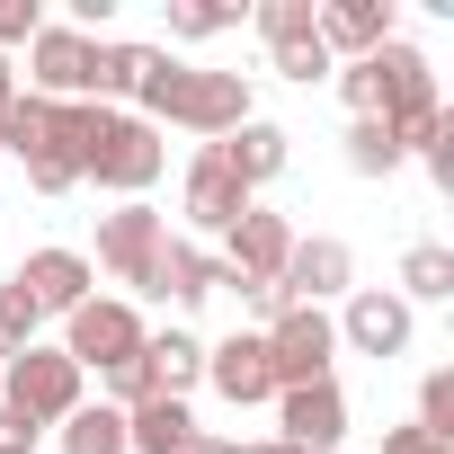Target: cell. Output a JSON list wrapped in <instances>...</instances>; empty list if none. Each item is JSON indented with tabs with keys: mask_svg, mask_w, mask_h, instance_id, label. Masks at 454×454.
Returning <instances> with one entry per match:
<instances>
[{
	"mask_svg": "<svg viewBox=\"0 0 454 454\" xmlns=\"http://www.w3.org/2000/svg\"><path fill=\"white\" fill-rule=\"evenodd\" d=\"M134 116H143V125H187V134L223 143L232 125H250L259 107H250V81H241V72H196V63H178L169 45H143Z\"/></svg>",
	"mask_w": 454,
	"mask_h": 454,
	"instance_id": "obj_1",
	"label": "cell"
},
{
	"mask_svg": "<svg viewBox=\"0 0 454 454\" xmlns=\"http://www.w3.org/2000/svg\"><path fill=\"white\" fill-rule=\"evenodd\" d=\"M63 143H72L81 178L107 187V196H125V205H143V187L169 169L160 125H143V116H125V107H98V98H72V107H63Z\"/></svg>",
	"mask_w": 454,
	"mask_h": 454,
	"instance_id": "obj_2",
	"label": "cell"
},
{
	"mask_svg": "<svg viewBox=\"0 0 454 454\" xmlns=\"http://www.w3.org/2000/svg\"><path fill=\"white\" fill-rule=\"evenodd\" d=\"M365 63H374V90H383L374 125H383V134L401 143V160H410V152H427V143L445 134V98H436V63H427L419 45H401V36H392V45H374Z\"/></svg>",
	"mask_w": 454,
	"mask_h": 454,
	"instance_id": "obj_3",
	"label": "cell"
},
{
	"mask_svg": "<svg viewBox=\"0 0 454 454\" xmlns=\"http://www.w3.org/2000/svg\"><path fill=\"white\" fill-rule=\"evenodd\" d=\"M0 152L10 160H27V187L36 196H72L81 187V160H72V143H63V107L54 98H10V116H0Z\"/></svg>",
	"mask_w": 454,
	"mask_h": 454,
	"instance_id": "obj_4",
	"label": "cell"
},
{
	"mask_svg": "<svg viewBox=\"0 0 454 454\" xmlns=\"http://www.w3.org/2000/svg\"><path fill=\"white\" fill-rule=\"evenodd\" d=\"M0 401H10L19 419H36V427H63V419L81 410V365L36 339V348H19V356H0Z\"/></svg>",
	"mask_w": 454,
	"mask_h": 454,
	"instance_id": "obj_5",
	"label": "cell"
},
{
	"mask_svg": "<svg viewBox=\"0 0 454 454\" xmlns=\"http://www.w3.org/2000/svg\"><path fill=\"white\" fill-rule=\"evenodd\" d=\"M143 312L134 303H116V294H90L72 321H63V356L81 365V374H116V365H134L143 356Z\"/></svg>",
	"mask_w": 454,
	"mask_h": 454,
	"instance_id": "obj_6",
	"label": "cell"
},
{
	"mask_svg": "<svg viewBox=\"0 0 454 454\" xmlns=\"http://www.w3.org/2000/svg\"><path fill=\"white\" fill-rule=\"evenodd\" d=\"M268 374H277V392H294V383H330V356H339V330H330V312H303V303H286L268 330Z\"/></svg>",
	"mask_w": 454,
	"mask_h": 454,
	"instance_id": "obj_7",
	"label": "cell"
},
{
	"mask_svg": "<svg viewBox=\"0 0 454 454\" xmlns=\"http://www.w3.org/2000/svg\"><path fill=\"white\" fill-rule=\"evenodd\" d=\"M160 250H169V214H152V205H116V214H98V268H107L116 286H143V294H152Z\"/></svg>",
	"mask_w": 454,
	"mask_h": 454,
	"instance_id": "obj_8",
	"label": "cell"
},
{
	"mask_svg": "<svg viewBox=\"0 0 454 454\" xmlns=\"http://www.w3.org/2000/svg\"><path fill=\"white\" fill-rule=\"evenodd\" d=\"M339 330V348H356V356H374V365H392V356H410V303L392 294V286H356L348 294V312L330 321Z\"/></svg>",
	"mask_w": 454,
	"mask_h": 454,
	"instance_id": "obj_9",
	"label": "cell"
},
{
	"mask_svg": "<svg viewBox=\"0 0 454 454\" xmlns=\"http://www.w3.org/2000/svg\"><path fill=\"white\" fill-rule=\"evenodd\" d=\"M90 54H98V36H81V27H36V45H27V98H54V107L98 98V90H90Z\"/></svg>",
	"mask_w": 454,
	"mask_h": 454,
	"instance_id": "obj_10",
	"label": "cell"
},
{
	"mask_svg": "<svg viewBox=\"0 0 454 454\" xmlns=\"http://www.w3.org/2000/svg\"><path fill=\"white\" fill-rule=\"evenodd\" d=\"M277 294H286V303H303V312H321L330 294H356V250H348V241H330V232H312V241L294 232Z\"/></svg>",
	"mask_w": 454,
	"mask_h": 454,
	"instance_id": "obj_11",
	"label": "cell"
},
{
	"mask_svg": "<svg viewBox=\"0 0 454 454\" xmlns=\"http://www.w3.org/2000/svg\"><path fill=\"white\" fill-rule=\"evenodd\" d=\"M19 286H27V303H36L45 321H72V312L90 303L98 268H90L81 250H27V259H19Z\"/></svg>",
	"mask_w": 454,
	"mask_h": 454,
	"instance_id": "obj_12",
	"label": "cell"
},
{
	"mask_svg": "<svg viewBox=\"0 0 454 454\" xmlns=\"http://www.w3.org/2000/svg\"><path fill=\"white\" fill-rule=\"evenodd\" d=\"M277 427H286L294 454H330L348 436V392L339 383H294V392H277Z\"/></svg>",
	"mask_w": 454,
	"mask_h": 454,
	"instance_id": "obj_13",
	"label": "cell"
},
{
	"mask_svg": "<svg viewBox=\"0 0 454 454\" xmlns=\"http://www.w3.org/2000/svg\"><path fill=\"white\" fill-rule=\"evenodd\" d=\"M205 383L232 401V410H259V401H277V374H268V339L259 330H232L223 348H205Z\"/></svg>",
	"mask_w": 454,
	"mask_h": 454,
	"instance_id": "obj_14",
	"label": "cell"
},
{
	"mask_svg": "<svg viewBox=\"0 0 454 454\" xmlns=\"http://www.w3.org/2000/svg\"><path fill=\"white\" fill-rule=\"evenodd\" d=\"M312 36L330 63H365L374 45H392V0H321Z\"/></svg>",
	"mask_w": 454,
	"mask_h": 454,
	"instance_id": "obj_15",
	"label": "cell"
},
{
	"mask_svg": "<svg viewBox=\"0 0 454 454\" xmlns=\"http://www.w3.org/2000/svg\"><path fill=\"white\" fill-rule=\"evenodd\" d=\"M250 205H259V196H250V187H241L232 169L214 160V143H205V152L187 160V223H196V232H232V223H241Z\"/></svg>",
	"mask_w": 454,
	"mask_h": 454,
	"instance_id": "obj_16",
	"label": "cell"
},
{
	"mask_svg": "<svg viewBox=\"0 0 454 454\" xmlns=\"http://www.w3.org/2000/svg\"><path fill=\"white\" fill-rule=\"evenodd\" d=\"M286 143H294L286 125H268V116H250V125H232V134H223V143H214V160H223V169H232V178H241V187L259 196V187H268V178H277V169L294 160Z\"/></svg>",
	"mask_w": 454,
	"mask_h": 454,
	"instance_id": "obj_17",
	"label": "cell"
},
{
	"mask_svg": "<svg viewBox=\"0 0 454 454\" xmlns=\"http://www.w3.org/2000/svg\"><path fill=\"white\" fill-rule=\"evenodd\" d=\"M205 427H196V410L187 401H143V410H125V454H187Z\"/></svg>",
	"mask_w": 454,
	"mask_h": 454,
	"instance_id": "obj_18",
	"label": "cell"
},
{
	"mask_svg": "<svg viewBox=\"0 0 454 454\" xmlns=\"http://www.w3.org/2000/svg\"><path fill=\"white\" fill-rule=\"evenodd\" d=\"M143 365H152V383L169 401H187V383H205V339L196 330H160V339H143Z\"/></svg>",
	"mask_w": 454,
	"mask_h": 454,
	"instance_id": "obj_19",
	"label": "cell"
},
{
	"mask_svg": "<svg viewBox=\"0 0 454 454\" xmlns=\"http://www.w3.org/2000/svg\"><path fill=\"white\" fill-rule=\"evenodd\" d=\"M152 294H160V303H205V294H214V250L169 241V250H160V268H152Z\"/></svg>",
	"mask_w": 454,
	"mask_h": 454,
	"instance_id": "obj_20",
	"label": "cell"
},
{
	"mask_svg": "<svg viewBox=\"0 0 454 454\" xmlns=\"http://www.w3.org/2000/svg\"><path fill=\"white\" fill-rule=\"evenodd\" d=\"M401 303H454V250L445 241H410L401 250Z\"/></svg>",
	"mask_w": 454,
	"mask_h": 454,
	"instance_id": "obj_21",
	"label": "cell"
},
{
	"mask_svg": "<svg viewBox=\"0 0 454 454\" xmlns=\"http://www.w3.org/2000/svg\"><path fill=\"white\" fill-rule=\"evenodd\" d=\"M63 454H125V410L81 401V410L63 419Z\"/></svg>",
	"mask_w": 454,
	"mask_h": 454,
	"instance_id": "obj_22",
	"label": "cell"
},
{
	"mask_svg": "<svg viewBox=\"0 0 454 454\" xmlns=\"http://www.w3.org/2000/svg\"><path fill=\"white\" fill-rule=\"evenodd\" d=\"M223 27H241L232 0H169V45H205V36H223Z\"/></svg>",
	"mask_w": 454,
	"mask_h": 454,
	"instance_id": "obj_23",
	"label": "cell"
},
{
	"mask_svg": "<svg viewBox=\"0 0 454 454\" xmlns=\"http://www.w3.org/2000/svg\"><path fill=\"white\" fill-rule=\"evenodd\" d=\"M312 19H321V0H259V10H250V27L268 36V54H277V45H303Z\"/></svg>",
	"mask_w": 454,
	"mask_h": 454,
	"instance_id": "obj_24",
	"label": "cell"
},
{
	"mask_svg": "<svg viewBox=\"0 0 454 454\" xmlns=\"http://www.w3.org/2000/svg\"><path fill=\"white\" fill-rule=\"evenodd\" d=\"M348 169H356V178H392V169H401V143H392L374 116H356V125H348Z\"/></svg>",
	"mask_w": 454,
	"mask_h": 454,
	"instance_id": "obj_25",
	"label": "cell"
},
{
	"mask_svg": "<svg viewBox=\"0 0 454 454\" xmlns=\"http://www.w3.org/2000/svg\"><path fill=\"white\" fill-rule=\"evenodd\" d=\"M36 330H45V312H36V303H27V286L10 277V286H0V356L36 348Z\"/></svg>",
	"mask_w": 454,
	"mask_h": 454,
	"instance_id": "obj_26",
	"label": "cell"
},
{
	"mask_svg": "<svg viewBox=\"0 0 454 454\" xmlns=\"http://www.w3.org/2000/svg\"><path fill=\"white\" fill-rule=\"evenodd\" d=\"M410 427H427L436 445H454V365H436L427 383H419V419Z\"/></svg>",
	"mask_w": 454,
	"mask_h": 454,
	"instance_id": "obj_27",
	"label": "cell"
},
{
	"mask_svg": "<svg viewBox=\"0 0 454 454\" xmlns=\"http://www.w3.org/2000/svg\"><path fill=\"white\" fill-rule=\"evenodd\" d=\"M268 63H277V72H286V81H294V90H312V81H330V72H339V63H330V54H321V36H303V45H277V54H268Z\"/></svg>",
	"mask_w": 454,
	"mask_h": 454,
	"instance_id": "obj_28",
	"label": "cell"
},
{
	"mask_svg": "<svg viewBox=\"0 0 454 454\" xmlns=\"http://www.w3.org/2000/svg\"><path fill=\"white\" fill-rule=\"evenodd\" d=\"M36 27H45L36 0H0V54H10V45H36Z\"/></svg>",
	"mask_w": 454,
	"mask_h": 454,
	"instance_id": "obj_29",
	"label": "cell"
},
{
	"mask_svg": "<svg viewBox=\"0 0 454 454\" xmlns=\"http://www.w3.org/2000/svg\"><path fill=\"white\" fill-rule=\"evenodd\" d=\"M383 454H454V445H436L427 427H383Z\"/></svg>",
	"mask_w": 454,
	"mask_h": 454,
	"instance_id": "obj_30",
	"label": "cell"
},
{
	"mask_svg": "<svg viewBox=\"0 0 454 454\" xmlns=\"http://www.w3.org/2000/svg\"><path fill=\"white\" fill-rule=\"evenodd\" d=\"M36 436H45V427H36V419H19V410H10V401H0V445H27V454H36Z\"/></svg>",
	"mask_w": 454,
	"mask_h": 454,
	"instance_id": "obj_31",
	"label": "cell"
},
{
	"mask_svg": "<svg viewBox=\"0 0 454 454\" xmlns=\"http://www.w3.org/2000/svg\"><path fill=\"white\" fill-rule=\"evenodd\" d=\"M10 98H19V72H10V54H0V116H10Z\"/></svg>",
	"mask_w": 454,
	"mask_h": 454,
	"instance_id": "obj_32",
	"label": "cell"
},
{
	"mask_svg": "<svg viewBox=\"0 0 454 454\" xmlns=\"http://www.w3.org/2000/svg\"><path fill=\"white\" fill-rule=\"evenodd\" d=\"M187 454H241V445H232V436H196Z\"/></svg>",
	"mask_w": 454,
	"mask_h": 454,
	"instance_id": "obj_33",
	"label": "cell"
},
{
	"mask_svg": "<svg viewBox=\"0 0 454 454\" xmlns=\"http://www.w3.org/2000/svg\"><path fill=\"white\" fill-rule=\"evenodd\" d=\"M241 454H294V445H286V436H268V445H241Z\"/></svg>",
	"mask_w": 454,
	"mask_h": 454,
	"instance_id": "obj_34",
	"label": "cell"
},
{
	"mask_svg": "<svg viewBox=\"0 0 454 454\" xmlns=\"http://www.w3.org/2000/svg\"><path fill=\"white\" fill-rule=\"evenodd\" d=\"M0 454H27V445H0Z\"/></svg>",
	"mask_w": 454,
	"mask_h": 454,
	"instance_id": "obj_35",
	"label": "cell"
}]
</instances>
